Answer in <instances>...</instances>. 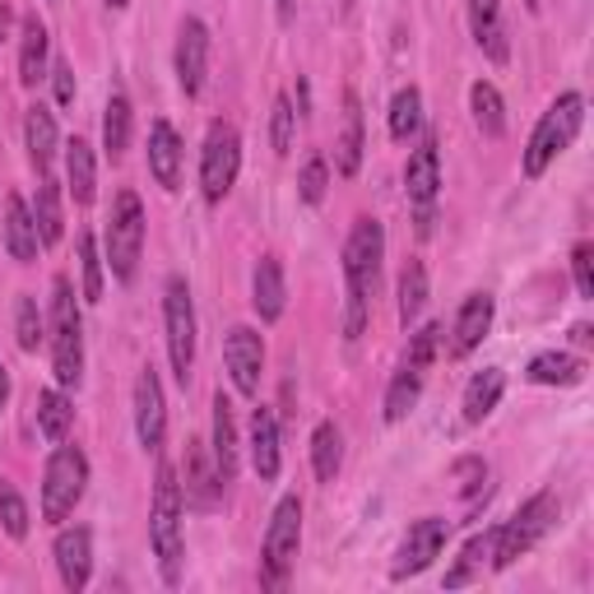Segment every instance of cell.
<instances>
[{
  "instance_id": "cell-16",
  "label": "cell",
  "mask_w": 594,
  "mask_h": 594,
  "mask_svg": "<svg viewBox=\"0 0 594 594\" xmlns=\"http://www.w3.org/2000/svg\"><path fill=\"white\" fill-rule=\"evenodd\" d=\"M56 571H61V585L70 594H80L88 585V571H93V534L84 525L61 530L56 534Z\"/></svg>"
},
{
  "instance_id": "cell-3",
  "label": "cell",
  "mask_w": 594,
  "mask_h": 594,
  "mask_svg": "<svg viewBox=\"0 0 594 594\" xmlns=\"http://www.w3.org/2000/svg\"><path fill=\"white\" fill-rule=\"evenodd\" d=\"M51 371L61 390H74L84 377V325L66 274L51 284Z\"/></svg>"
},
{
  "instance_id": "cell-20",
  "label": "cell",
  "mask_w": 594,
  "mask_h": 594,
  "mask_svg": "<svg viewBox=\"0 0 594 594\" xmlns=\"http://www.w3.org/2000/svg\"><path fill=\"white\" fill-rule=\"evenodd\" d=\"M5 247L10 256L19 260V265H33L37 260V223H33V210L24 204V195H10L5 200Z\"/></svg>"
},
{
  "instance_id": "cell-45",
  "label": "cell",
  "mask_w": 594,
  "mask_h": 594,
  "mask_svg": "<svg viewBox=\"0 0 594 594\" xmlns=\"http://www.w3.org/2000/svg\"><path fill=\"white\" fill-rule=\"evenodd\" d=\"M437 344H441V325H423L418 334H414V344H408V367H418V371H427L432 367V358H437Z\"/></svg>"
},
{
  "instance_id": "cell-21",
  "label": "cell",
  "mask_w": 594,
  "mask_h": 594,
  "mask_svg": "<svg viewBox=\"0 0 594 594\" xmlns=\"http://www.w3.org/2000/svg\"><path fill=\"white\" fill-rule=\"evenodd\" d=\"M470 28H474V43L488 51V61L507 66V28H501V5L497 0H470Z\"/></svg>"
},
{
  "instance_id": "cell-38",
  "label": "cell",
  "mask_w": 594,
  "mask_h": 594,
  "mask_svg": "<svg viewBox=\"0 0 594 594\" xmlns=\"http://www.w3.org/2000/svg\"><path fill=\"white\" fill-rule=\"evenodd\" d=\"M423 307H427V270H423V260H408L400 274V321L414 325Z\"/></svg>"
},
{
  "instance_id": "cell-42",
  "label": "cell",
  "mask_w": 594,
  "mask_h": 594,
  "mask_svg": "<svg viewBox=\"0 0 594 594\" xmlns=\"http://www.w3.org/2000/svg\"><path fill=\"white\" fill-rule=\"evenodd\" d=\"M492 538H497V534H474L470 544H464V553H460V567L445 571V585H451V590H455V585H470V575L478 571V562L492 553Z\"/></svg>"
},
{
  "instance_id": "cell-28",
  "label": "cell",
  "mask_w": 594,
  "mask_h": 594,
  "mask_svg": "<svg viewBox=\"0 0 594 594\" xmlns=\"http://www.w3.org/2000/svg\"><path fill=\"white\" fill-rule=\"evenodd\" d=\"M47 28L37 19H24V47H19V84H37L47 74Z\"/></svg>"
},
{
  "instance_id": "cell-52",
  "label": "cell",
  "mask_w": 594,
  "mask_h": 594,
  "mask_svg": "<svg viewBox=\"0 0 594 594\" xmlns=\"http://www.w3.org/2000/svg\"><path fill=\"white\" fill-rule=\"evenodd\" d=\"M525 5H530V10H538V0H525Z\"/></svg>"
},
{
  "instance_id": "cell-14",
  "label": "cell",
  "mask_w": 594,
  "mask_h": 594,
  "mask_svg": "<svg viewBox=\"0 0 594 594\" xmlns=\"http://www.w3.org/2000/svg\"><path fill=\"white\" fill-rule=\"evenodd\" d=\"M204 70H210V28L200 19H186L177 33V80L186 98H195L204 88Z\"/></svg>"
},
{
  "instance_id": "cell-50",
  "label": "cell",
  "mask_w": 594,
  "mask_h": 594,
  "mask_svg": "<svg viewBox=\"0 0 594 594\" xmlns=\"http://www.w3.org/2000/svg\"><path fill=\"white\" fill-rule=\"evenodd\" d=\"M5 28H10V10L0 5V37H5Z\"/></svg>"
},
{
  "instance_id": "cell-5",
  "label": "cell",
  "mask_w": 594,
  "mask_h": 594,
  "mask_svg": "<svg viewBox=\"0 0 594 594\" xmlns=\"http://www.w3.org/2000/svg\"><path fill=\"white\" fill-rule=\"evenodd\" d=\"M88 488V455L80 445H56L43 474V520L61 525V520L80 507V497Z\"/></svg>"
},
{
  "instance_id": "cell-19",
  "label": "cell",
  "mask_w": 594,
  "mask_h": 594,
  "mask_svg": "<svg viewBox=\"0 0 594 594\" xmlns=\"http://www.w3.org/2000/svg\"><path fill=\"white\" fill-rule=\"evenodd\" d=\"M148 173H154L158 186L177 191V181H181V140L167 121L148 126Z\"/></svg>"
},
{
  "instance_id": "cell-44",
  "label": "cell",
  "mask_w": 594,
  "mask_h": 594,
  "mask_svg": "<svg viewBox=\"0 0 594 594\" xmlns=\"http://www.w3.org/2000/svg\"><path fill=\"white\" fill-rule=\"evenodd\" d=\"M297 186H302V200H307V204H321V200H325L330 167H325V158H321V154H311V158H307V167H302V181H297Z\"/></svg>"
},
{
  "instance_id": "cell-39",
  "label": "cell",
  "mask_w": 594,
  "mask_h": 594,
  "mask_svg": "<svg viewBox=\"0 0 594 594\" xmlns=\"http://www.w3.org/2000/svg\"><path fill=\"white\" fill-rule=\"evenodd\" d=\"M80 270H84V302H103V256L93 233H80Z\"/></svg>"
},
{
  "instance_id": "cell-51",
  "label": "cell",
  "mask_w": 594,
  "mask_h": 594,
  "mask_svg": "<svg viewBox=\"0 0 594 594\" xmlns=\"http://www.w3.org/2000/svg\"><path fill=\"white\" fill-rule=\"evenodd\" d=\"M107 5H111V10H126V5H130V0H107Z\"/></svg>"
},
{
  "instance_id": "cell-7",
  "label": "cell",
  "mask_w": 594,
  "mask_h": 594,
  "mask_svg": "<svg viewBox=\"0 0 594 594\" xmlns=\"http://www.w3.org/2000/svg\"><path fill=\"white\" fill-rule=\"evenodd\" d=\"M140 251H144V204L135 191H121L117 204H111V218H107V265L111 278L130 284L140 265Z\"/></svg>"
},
{
  "instance_id": "cell-30",
  "label": "cell",
  "mask_w": 594,
  "mask_h": 594,
  "mask_svg": "<svg viewBox=\"0 0 594 594\" xmlns=\"http://www.w3.org/2000/svg\"><path fill=\"white\" fill-rule=\"evenodd\" d=\"M525 377L534 385H575L585 377V367H581V358H571V353H538Z\"/></svg>"
},
{
  "instance_id": "cell-41",
  "label": "cell",
  "mask_w": 594,
  "mask_h": 594,
  "mask_svg": "<svg viewBox=\"0 0 594 594\" xmlns=\"http://www.w3.org/2000/svg\"><path fill=\"white\" fill-rule=\"evenodd\" d=\"M0 525H5L10 538L28 534V507H24V497H19V488L10 478H0Z\"/></svg>"
},
{
  "instance_id": "cell-2",
  "label": "cell",
  "mask_w": 594,
  "mask_h": 594,
  "mask_svg": "<svg viewBox=\"0 0 594 594\" xmlns=\"http://www.w3.org/2000/svg\"><path fill=\"white\" fill-rule=\"evenodd\" d=\"M148 544H154L158 571L167 585L181 581V483L173 464H158L154 478V511H148Z\"/></svg>"
},
{
  "instance_id": "cell-15",
  "label": "cell",
  "mask_w": 594,
  "mask_h": 594,
  "mask_svg": "<svg viewBox=\"0 0 594 594\" xmlns=\"http://www.w3.org/2000/svg\"><path fill=\"white\" fill-rule=\"evenodd\" d=\"M135 432L144 451H158L167 437V408H163V385L154 367H144L135 381Z\"/></svg>"
},
{
  "instance_id": "cell-27",
  "label": "cell",
  "mask_w": 594,
  "mask_h": 594,
  "mask_svg": "<svg viewBox=\"0 0 594 594\" xmlns=\"http://www.w3.org/2000/svg\"><path fill=\"white\" fill-rule=\"evenodd\" d=\"M33 223H37V241L43 247H56L66 233V218H61V191H56V181H37V204H33Z\"/></svg>"
},
{
  "instance_id": "cell-17",
  "label": "cell",
  "mask_w": 594,
  "mask_h": 594,
  "mask_svg": "<svg viewBox=\"0 0 594 594\" xmlns=\"http://www.w3.org/2000/svg\"><path fill=\"white\" fill-rule=\"evenodd\" d=\"M492 311L497 302L488 293H470L464 297V307L455 316V325H451V353L455 358H464V353H474L483 340H488V330H492Z\"/></svg>"
},
{
  "instance_id": "cell-23",
  "label": "cell",
  "mask_w": 594,
  "mask_h": 594,
  "mask_svg": "<svg viewBox=\"0 0 594 594\" xmlns=\"http://www.w3.org/2000/svg\"><path fill=\"white\" fill-rule=\"evenodd\" d=\"M334 167L344 177H358L363 167V107H358V93H344V130L334 140Z\"/></svg>"
},
{
  "instance_id": "cell-12",
  "label": "cell",
  "mask_w": 594,
  "mask_h": 594,
  "mask_svg": "<svg viewBox=\"0 0 594 594\" xmlns=\"http://www.w3.org/2000/svg\"><path fill=\"white\" fill-rule=\"evenodd\" d=\"M404 191H408V204L418 210V233L427 237L432 233V204H437V191H441V163H437V140H423L414 154H408V167H404Z\"/></svg>"
},
{
  "instance_id": "cell-10",
  "label": "cell",
  "mask_w": 594,
  "mask_h": 594,
  "mask_svg": "<svg viewBox=\"0 0 594 594\" xmlns=\"http://www.w3.org/2000/svg\"><path fill=\"white\" fill-rule=\"evenodd\" d=\"M297 544H302V501L297 497H284L270 515V530H265V585H284L288 571L297 562Z\"/></svg>"
},
{
  "instance_id": "cell-22",
  "label": "cell",
  "mask_w": 594,
  "mask_h": 594,
  "mask_svg": "<svg viewBox=\"0 0 594 594\" xmlns=\"http://www.w3.org/2000/svg\"><path fill=\"white\" fill-rule=\"evenodd\" d=\"M251 464H256L260 483L278 478V423L265 404L251 408Z\"/></svg>"
},
{
  "instance_id": "cell-43",
  "label": "cell",
  "mask_w": 594,
  "mask_h": 594,
  "mask_svg": "<svg viewBox=\"0 0 594 594\" xmlns=\"http://www.w3.org/2000/svg\"><path fill=\"white\" fill-rule=\"evenodd\" d=\"M293 130H297V111L288 98H274V117H270V144L274 154H288L293 148Z\"/></svg>"
},
{
  "instance_id": "cell-18",
  "label": "cell",
  "mask_w": 594,
  "mask_h": 594,
  "mask_svg": "<svg viewBox=\"0 0 594 594\" xmlns=\"http://www.w3.org/2000/svg\"><path fill=\"white\" fill-rule=\"evenodd\" d=\"M284 302H288L284 265H278V256H260L256 278H251V307H256V316H260V321H278V316H284Z\"/></svg>"
},
{
  "instance_id": "cell-4",
  "label": "cell",
  "mask_w": 594,
  "mask_h": 594,
  "mask_svg": "<svg viewBox=\"0 0 594 594\" xmlns=\"http://www.w3.org/2000/svg\"><path fill=\"white\" fill-rule=\"evenodd\" d=\"M581 121H585V98H581V93H562V98H557V103L544 111V117H538L534 135H530V144H525V177H530V181L544 177L548 163L562 154V148H571Z\"/></svg>"
},
{
  "instance_id": "cell-37",
  "label": "cell",
  "mask_w": 594,
  "mask_h": 594,
  "mask_svg": "<svg viewBox=\"0 0 594 594\" xmlns=\"http://www.w3.org/2000/svg\"><path fill=\"white\" fill-rule=\"evenodd\" d=\"M418 126H423V93L408 84L395 93V103H390V140H408V135H418Z\"/></svg>"
},
{
  "instance_id": "cell-40",
  "label": "cell",
  "mask_w": 594,
  "mask_h": 594,
  "mask_svg": "<svg viewBox=\"0 0 594 594\" xmlns=\"http://www.w3.org/2000/svg\"><path fill=\"white\" fill-rule=\"evenodd\" d=\"M14 334H19V348H24V353H37V348H43L47 330H43V316H37V302H33V297H19Z\"/></svg>"
},
{
  "instance_id": "cell-6",
  "label": "cell",
  "mask_w": 594,
  "mask_h": 594,
  "mask_svg": "<svg viewBox=\"0 0 594 594\" xmlns=\"http://www.w3.org/2000/svg\"><path fill=\"white\" fill-rule=\"evenodd\" d=\"M553 520H557V497L553 492H534L525 507H520L507 525L497 530V538H492V567L507 571L515 557H525L538 538L553 530Z\"/></svg>"
},
{
  "instance_id": "cell-8",
  "label": "cell",
  "mask_w": 594,
  "mask_h": 594,
  "mask_svg": "<svg viewBox=\"0 0 594 594\" xmlns=\"http://www.w3.org/2000/svg\"><path fill=\"white\" fill-rule=\"evenodd\" d=\"M163 321H167V358H173L177 381L186 385L195 367V307H191V288H186L181 274H173L163 288Z\"/></svg>"
},
{
  "instance_id": "cell-49",
  "label": "cell",
  "mask_w": 594,
  "mask_h": 594,
  "mask_svg": "<svg viewBox=\"0 0 594 594\" xmlns=\"http://www.w3.org/2000/svg\"><path fill=\"white\" fill-rule=\"evenodd\" d=\"M278 19H284V24L293 19V0H278Z\"/></svg>"
},
{
  "instance_id": "cell-25",
  "label": "cell",
  "mask_w": 594,
  "mask_h": 594,
  "mask_svg": "<svg viewBox=\"0 0 594 594\" xmlns=\"http://www.w3.org/2000/svg\"><path fill=\"white\" fill-rule=\"evenodd\" d=\"M24 144H28V163H33V173H37V177H47L51 154H56V121H51V111H47L43 103H33V107H28V117H24Z\"/></svg>"
},
{
  "instance_id": "cell-48",
  "label": "cell",
  "mask_w": 594,
  "mask_h": 594,
  "mask_svg": "<svg viewBox=\"0 0 594 594\" xmlns=\"http://www.w3.org/2000/svg\"><path fill=\"white\" fill-rule=\"evenodd\" d=\"M5 400H10V371L0 363V408H5Z\"/></svg>"
},
{
  "instance_id": "cell-34",
  "label": "cell",
  "mask_w": 594,
  "mask_h": 594,
  "mask_svg": "<svg viewBox=\"0 0 594 594\" xmlns=\"http://www.w3.org/2000/svg\"><path fill=\"white\" fill-rule=\"evenodd\" d=\"M418 395H423V371L404 363L395 371V381H390V390H385V423H400L408 408L418 404Z\"/></svg>"
},
{
  "instance_id": "cell-29",
  "label": "cell",
  "mask_w": 594,
  "mask_h": 594,
  "mask_svg": "<svg viewBox=\"0 0 594 594\" xmlns=\"http://www.w3.org/2000/svg\"><path fill=\"white\" fill-rule=\"evenodd\" d=\"M470 107H474V121H478V130H483L488 140L507 135V107H501V93H497L488 80H478V84L470 88Z\"/></svg>"
},
{
  "instance_id": "cell-46",
  "label": "cell",
  "mask_w": 594,
  "mask_h": 594,
  "mask_svg": "<svg viewBox=\"0 0 594 594\" xmlns=\"http://www.w3.org/2000/svg\"><path fill=\"white\" fill-rule=\"evenodd\" d=\"M571 270H575V293L594 297V247L590 241H581V247L571 251Z\"/></svg>"
},
{
  "instance_id": "cell-1",
  "label": "cell",
  "mask_w": 594,
  "mask_h": 594,
  "mask_svg": "<svg viewBox=\"0 0 594 594\" xmlns=\"http://www.w3.org/2000/svg\"><path fill=\"white\" fill-rule=\"evenodd\" d=\"M381 256H385V228L377 218H358L344 241V284H348V311H344V340L353 344L367 325V302L381 278Z\"/></svg>"
},
{
  "instance_id": "cell-11",
  "label": "cell",
  "mask_w": 594,
  "mask_h": 594,
  "mask_svg": "<svg viewBox=\"0 0 594 594\" xmlns=\"http://www.w3.org/2000/svg\"><path fill=\"white\" fill-rule=\"evenodd\" d=\"M445 538H451V520H441V515L414 520L408 534H404V544H400V553H395V562H390V581H408V575L427 571L441 557Z\"/></svg>"
},
{
  "instance_id": "cell-35",
  "label": "cell",
  "mask_w": 594,
  "mask_h": 594,
  "mask_svg": "<svg viewBox=\"0 0 594 594\" xmlns=\"http://www.w3.org/2000/svg\"><path fill=\"white\" fill-rule=\"evenodd\" d=\"M103 148L111 158H121L130 148V103L126 93H111L107 98V111H103Z\"/></svg>"
},
{
  "instance_id": "cell-32",
  "label": "cell",
  "mask_w": 594,
  "mask_h": 594,
  "mask_svg": "<svg viewBox=\"0 0 594 594\" xmlns=\"http://www.w3.org/2000/svg\"><path fill=\"white\" fill-rule=\"evenodd\" d=\"M186 497H191L195 507H214V497H218V474L204 464L200 441L186 445Z\"/></svg>"
},
{
  "instance_id": "cell-26",
  "label": "cell",
  "mask_w": 594,
  "mask_h": 594,
  "mask_svg": "<svg viewBox=\"0 0 594 594\" xmlns=\"http://www.w3.org/2000/svg\"><path fill=\"white\" fill-rule=\"evenodd\" d=\"M214 474L218 483H233L237 474V423H233V404L214 395Z\"/></svg>"
},
{
  "instance_id": "cell-24",
  "label": "cell",
  "mask_w": 594,
  "mask_h": 594,
  "mask_svg": "<svg viewBox=\"0 0 594 594\" xmlns=\"http://www.w3.org/2000/svg\"><path fill=\"white\" fill-rule=\"evenodd\" d=\"M501 390H507V371H501V367H483L478 377H474L470 385H464V404H460V408H464V423L478 427V423L497 408Z\"/></svg>"
},
{
  "instance_id": "cell-36",
  "label": "cell",
  "mask_w": 594,
  "mask_h": 594,
  "mask_svg": "<svg viewBox=\"0 0 594 594\" xmlns=\"http://www.w3.org/2000/svg\"><path fill=\"white\" fill-rule=\"evenodd\" d=\"M66 177H70V195H74V204H88L93 200V148L84 144V140H70V148H66Z\"/></svg>"
},
{
  "instance_id": "cell-9",
  "label": "cell",
  "mask_w": 594,
  "mask_h": 594,
  "mask_svg": "<svg viewBox=\"0 0 594 594\" xmlns=\"http://www.w3.org/2000/svg\"><path fill=\"white\" fill-rule=\"evenodd\" d=\"M237 167H241V140L228 121H214L210 135H204V148H200V191L210 204H218L223 195L233 191L237 181Z\"/></svg>"
},
{
  "instance_id": "cell-33",
  "label": "cell",
  "mask_w": 594,
  "mask_h": 594,
  "mask_svg": "<svg viewBox=\"0 0 594 594\" xmlns=\"http://www.w3.org/2000/svg\"><path fill=\"white\" fill-rule=\"evenodd\" d=\"M70 423H74V404L61 390H43V395H37V432L47 441H66Z\"/></svg>"
},
{
  "instance_id": "cell-47",
  "label": "cell",
  "mask_w": 594,
  "mask_h": 594,
  "mask_svg": "<svg viewBox=\"0 0 594 594\" xmlns=\"http://www.w3.org/2000/svg\"><path fill=\"white\" fill-rule=\"evenodd\" d=\"M51 80H56V103H61V107H70V103H74V70H70L66 61H56Z\"/></svg>"
},
{
  "instance_id": "cell-31",
  "label": "cell",
  "mask_w": 594,
  "mask_h": 594,
  "mask_svg": "<svg viewBox=\"0 0 594 594\" xmlns=\"http://www.w3.org/2000/svg\"><path fill=\"white\" fill-rule=\"evenodd\" d=\"M311 464H316V478L321 483H334V474H340L344 464V437L334 423H321L311 432Z\"/></svg>"
},
{
  "instance_id": "cell-13",
  "label": "cell",
  "mask_w": 594,
  "mask_h": 594,
  "mask_svg": "<svg viewBox=\"0 0 594 594\" xmlns=\"http://www.w3.org/2000/svg\"><path fill=\"white\" fill-rule=\"evenodd\" d=\"M223 358H228V371H233V385L241 395H256L260 390V371H265V344L251 325H233L228 340H223Z\"/></svg>"
}]
</instances>
